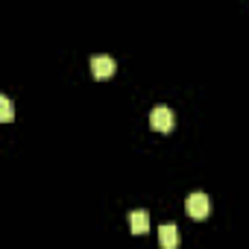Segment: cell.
Returning <instances> with one entry per match:
<instances>
[{"instance_id":"6da1fadb","label":"cell","mask_w":249,"mask_h":249,"mask_svg":"<svg viewBox=\"0 0 249 249\" xmlns=\"http://www.w3.org/2000/svg\"><path fill=\"white\" fill-rule=\"evenodd\" d=\"M185 208H188V214H191L194 220H205V217L211 214V199H208V194L196 191V194H191V196H188Z\"/></svg>"},{"instance_id":"7a4b0ae2","label":"cell","mask_w":249,"mask_h":249,"mask_svg":"<svg viewBox=\"0 0 249 249\" xmlns=\"http://www.w3.org/2000/svg\"><path fill=\"white\" fill-rule=\"evenodd\" d=\"M173 111L167 108V106H156L153 108V114H150V126L156 129V132H170L173 129Z\"/></svg>"},{"instance_id":"3957f363","label":"cell","mask_w":249,"mask_h":249,"mask_svg":"<svg viewBox=\"0 0 249 249\" xmlns=\"http://www.w3.org/2000/svg\"><path fill=\"white\" fill-rule=\"evenodd\" d=\"M114 71H117V65H114L111 56H94V59H91V73H94V79H108Z\"/></svg>"},{"instance_id":"277c9868","label":"cell","mask_w":249,"mask_h":249,"mask_svg":"<svg viewBox=\"0 0 249 249\" xmlns=\"http://www.w3.org/2000/svg\"><path fill=\"white\" fill-rule=\"evenodd\" d=\"M129 229H132V234H147V229H150V211H144V208L129 211Z\"/></svg>"},{"instance_id":"5b68a950","label":"cell","mask_w":249,"mask_h":249,"mask_svg":"<svg viewBox=\"0 0 249 249\" xmlns=\"http://www.w3.org/2000/svg\"><path fill=\"white\" fill-rule=\"evenodd\" d=\"M159 243L164 249H176L179 246V229H176V223H164L159 229Z\"/></svg>"},{"instance_id":"8992f818","label":"cell","mask_w":249,"mask_h":249,"mask_svg":"<svg viewBox=\"0 0 249 249\" xmlns=\"http://www.w3.org/2000/svg\"><path fill=\"white\" fill-rule=\"evenodd\" d=\"M0 120H3V123H12L15 120V108H12V100L9 97H0Z\"/></svg>"}]
</instances>
